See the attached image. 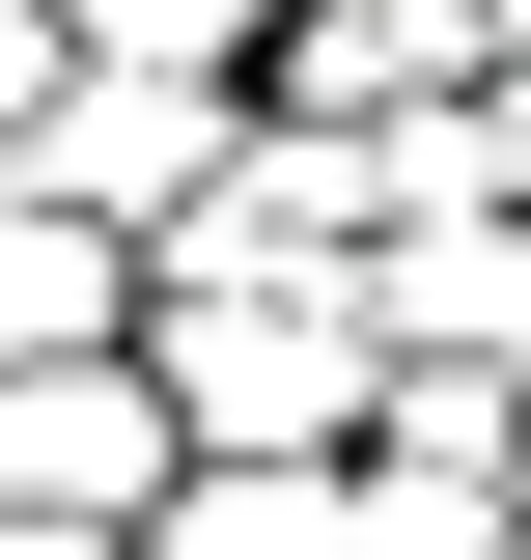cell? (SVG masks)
I'll list each match as a JSON object with an SVG mask.
<instances>
[{
  "label": "cell",
  "mask_w": 531,
  "mask_h": 560,
  "mask_svg": "<svg viewBox=\"0 0 531 560\" xmlns=\"http://www.w3.org/2000/svg\"><path fill=\"white\" fill-rule=\"evenodd\" d=\"M113 560H168V533H113Z\"/></svg>",
  "instance_id": "11"
},
{
  "label": "cell",
  "mask_w": 531,
  "mask_h": 560,
  "mask_svg": "<svg viewBox=\"0 0 531 560\" xmlns=\"http://www.w3.org/2000/svg\"><path fill=\"white\" fill-rule=\"evenodd\" d=\"M504 57H531V0H504Z\"/></svg>",
  "instance_id": "10"
},
{
  "label": "cell",
  "mask_w": 531,
  "mask_h": 560,
  "mask_svg": "<svg viewBox=\"0 0 531 560\" xmlns=\"http://www.w3.org/2000/svg\"><path fill=\"white\" fill-rule=\"evenodd\" d=\"M168 477H197V420H168V364H140V337L0 364V504H28V533H140Z\"/></svg>",
  "instance_id": "2"
},
{
  "label": "cell",
  "mask_w": 531,
  "mask_h": 560,
  "mask_svg": "<svg viewBox=\"0 0 531 560\" xmlns=\"http://www.w3.org/2000/svg\"><path fill=\"white\" fill-rule=\"evenodd\" d=\"M57 57H84V0H0V140L57 113Z\"/></svg>",
  "instance_id": "7"
},
{
  "label": "cell",
  "mask_w": 531,
  "mask_h": 560,
  "mask_svg": "<svg viewBox=\"0 0 531 560\" xmlns=\"http://www.w3.org/2000/svg\"><path fill=\"white\" fill-rule=\"evenodd\" d=\"M84 337H140V224H84L57 168H0V364H84Z\"/></svg>",
  "instance_id": "4"
},
{
  "label": "cell",
  "mask_w": 531,
  "mask_h": 560,
  "mask_svg": "<svg viewBox=\"0 0 531 560\" xmlns=\"http://www.w3.org/2000/svg\"><path fill=\"white\" fill-rule=\"evenodd\" d=\"M448 140H475V197H531V57H475V84H448Z\"/></svg>",
  "instance_id": "6"
},
{
  "label": "cell",
  "mask_w": 531,
  "mask_h": 560,
  "mask_svg": "<svg viewBox=\"0 0 531 560\" xmlns=\"http://www.w3.org/2000/svg\"><path fill=\"white\" fill-rule=\"evenodd\" d=\"M504 477H531V364H504Z\"/></svg>",
  "instance_id": "9"
},
{
  "label": "cell",
  "mask_w": 531,
  "mask_h": 560,
  "mask_svg": "<svg viewBox=\"0 0 531 560\" xmlns=\"http://www.w3.org/2000/svg\"><path fill=\"white\" fill-rule=\"evenodd\" d=\"M364 308H392L420 364H531V197H420L392 253H364Z\"/></svg>",
  "instance_id": "3"
},
{
  "label": "cell",
  "mask_w": 531,
  "mask_h": 560,
  "mask_svg": "<svg viewBox=\"0 0 531 560\" xmlns=\"http://www.w3.org/2000/svg\"><path fill=\"white\" fill-rule=\"evenodd\" d=\"M140 533L168 560H364V448H197Z\"/></svg>",
  "instance_id": "5"
},
{
  "label": "cell",
  "mask_w": 531,
  "mask_h": 560,
  "mask_svg": "<svg viewBox=\"0 0 531 560\" xmlns=\"http://www.w3.org/2000/svg\"><path fill=\"white\" fill-rule=\"evenodd\" d=\"M0 560H113V533H28V504H0Z\"/></svg>",
  "instance_id": "8"
},
{
  "label": "cell",
  "mask_w": 531,
  "mask_h": 560,
  "mask_svg": "<svg viewBox=\"0 0 531 560\" xmlns=\"http://www.w3.org/2000/svg\"><path fill=\"white\" fill-rule=\"evenodd\" d=\"M140 364H168L197 448H364L392 308H364V253H280V224L168 197V224H140Z\"/></svg>",
  "instance_id": "1"
}]
</instances>
